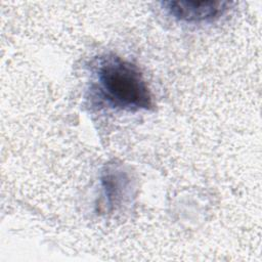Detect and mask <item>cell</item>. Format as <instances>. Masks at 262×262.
Listing matches in <instances>:
<instances>
[{
	"label": "cell",
	"mask_w": 262,
	"mask_h": 262,
	"mask_svg": "<svg viewBox=\"0 0 262 262\" xmlns=\"http://www.w3.org/2000/svg\"><path fill=\"white\" fill-rule=\"evenodd\" d=\"M91 90L108 107L127 111L154 108L151 92L139 68L118 55L99 56L93 64Z\"/></svg>",
	"instance_id": "1"
},
{
	"label": "cell",
	"mask_w": 262,
	"mask_h": 262,
	"mask_svg": "<svg viewBox=\"0 0 262 262\" xmlns=\"http://www.w3.org/2000/svg\"><path fill=\"white\" fill-rule=\"evenodd\" d=\"M104 195V205L108 212L120 209L129 201L132 190L131 176L123 165L108 163L104 166L100 176Z\"/></svg>",
	"instance_id": "3"
},
{
	"label": "cell",
	"mask_w": 262,
	"mask_h": 262,
	"mask_svg": "<svg viewBox=\"0 0 262 262\" xmlns=\"http://www.w3.org/2000/svg\"><path fill=\"white\" fill-rule=\"evenodd\" d=\"M228 1H164L162 6L174 18L185 23L212 21L222 16L231 6Z\"/></svg>",
	"instance_id": "2"
}]
</instances>
